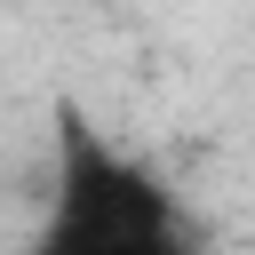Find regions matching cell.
<instances>
[{"label":"cell","mask_w":255,"mask_h":255,"mask_svg":"<svg viewBox=\"0 0 255 255\" xmlns=\"http://www.w3.org/2000/svg\"><path fill=\"white\" fill-rule=\"evenodd\" d=\"M24 255H183V215L151 167L96 135H72L48 223Z\"/></svg>","instance_id":"cell-1"},{"label":"cell","mask_w":255,"mask_h":255,"mask_svg":"<svg viewBox=\"0 0 255 255\" xmlns=\"http://www.w3.org/2000/svg\"><path fill=\"white\" fill-rule=\"evenodd\" d=\"M0 8H8V0H0Z\"/></svg>","instance_id":"cell-2"}]
</instances>
